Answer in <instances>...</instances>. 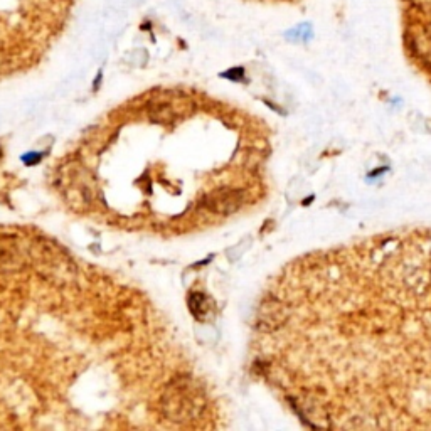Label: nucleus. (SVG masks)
I'll return each mask as SVG.
<instances>
[{
    "mask_svg": "<svg viewBox=\"0 0 431 431\" xmlns=\"http://www.w3.org/2000/svg\"><path fill=\"white\" fill-rule=\"evenodd\" d=\"M258 4H268V6H292V4H298L300 0H253Z\"/></svg>",
    "mask_w": 431,
    "mask_h": 431,
    "instance_id": "7",
    "label": "nucleus"
},
{
    "mask_svg": "<svg viewBox=\"0 0 431 431\" xmlns=\"http://www.w3.org/2000/svg\"><path fill=\"white\" fill-rule=\"evenodd\" d=\"M400 11L408 61L431 86V0H400Z\"/></svg>",
    "mask_w": 431,
    "mask_h": 431,
    "instance_id": "2",
    "label": "nucleus"
},
{
    "mask_svg": "<svg viewBox=\"0 0 431 431\" xmlns=\"http://www.w3.org/2000/svg\"><path fill=\"white\" fill-rule=\"evenodd\" d=\"M0 159H2V152H0Z\"/></svg>",
    "mask_w": 431,
    "mask_h": 431,
    "instance_id": "9",
    "label": "nucleus"
},
{
    "mask_svg": "<svg viewBox=\"0 0 431 431\" xmlns=\"http://www.w3.org/2000/svg\"><path fill=\"white\" fill-rule=\"evenodd\" d=\"M24 159H31V160H34V164H38V160L41 159V155H34V157H32V155H26ZM27 164L31 165V162H27Z\"/></svg>",
    "mask_w": 431,
    "mask_h": 431,
    "instance_id": "8",
    "label": "nucleus"
},
{
    "mask_svg": "<svg viewBox=\"0 0 431 431\" xmlns=\"http://www.w3.org/2000/svg\"><path fill=\"white\" fill-rule=\"evenodd\" d=\"M206 406L204 393L194 381L181 378L174 381L160 400L162 413L172 421H191L201 415Z\"/></svg>",
    "mask_w": 431,
    "mask_h": 431,
    "instance_id": "3",
    "label": "nucleus"
},
{
    "mask_svg": "<svg viewBox=\"0 0 431 431\" xmlns=\"http://www.w3.org/2000/svg\"><path fill=\"white\" fill-rule=\"evenodd\" d=\"M256 329L261 373L310 428L431 430V226L300 256Z\"/></svg>",
    "mask_w": 431,
    "mask_h": 431,
    "instance_id": "1",
    "label": "nucleus"
},
{
    "mask_svg": "<svg viewBox=\"0 0 431 431\" xmlns=\"http://www.w3.org/2000/svg\"><path fill=\"white\" fill-rule=\"evenodd\" d=\"M22 265H24V256L17 243L11 236L0 235V272H17L22 268Z\"/></svg>",
    "mask_w": 431,
    "mask_h": 431,
    "instance_id": "5",
    "label": "nucleus"
},
{
    "mask_svg": "<svg viewBox=\"0 0 431 431\" xmlns=\"http://www.w3.org/2000/svg\"><path fill=\"white\" fill-rule=\"evenodd\" d=\"M250 191L246 187H219L206 196L204 208L219 216H229L250 203Z\"/></svg>",
    "mask_w": 431,
    "mask_h": 431,
    "instance_id": "4",
    "label": "nucleus"
},
{
    "mask_svg": "<svg viewBox=\"0 0 431 431\" xmlns=\"http://www.w3.org/2000/svg\"><path fill=\"white\" fill-rule=\"evenodd\" d=\"M187 305H189L191 314L194 315V319L199 320V322H206V320L213 317L216 305L211 298L206 295V293L201 292H192L189 295V300H187Z\"/></svg>",
    "mask_w": 431,
    "mask_h": 431,
    "instance_id": "6",
    "label": "nucleus"
}]
</instances>
